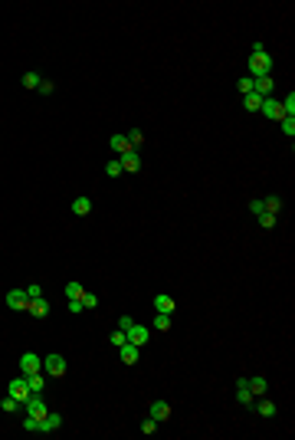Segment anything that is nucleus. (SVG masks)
Returning a JSON list of instances; mask_svg holds the SVG:
<instances>
[{
    "mask_svg": "<svg viewBox=\"0 0 295 440\" xmlns=\"http://www.w3.org/2000/svg\"><path fill=\"white\" fill-rule=\"evenodd\" d=\"M131 325H135V319H131V316H122V319H118V329H122V332H128Z\"/></svg>",
    "mask_w": 295,
    "mask_h": 440,
    "instance_id": "ea45409f",
    "label": "nucleus"
},
{
    "mask_svg": "<svg viewBox=\"0 0 295 440\" xmlns=\"http://www.w3.org/2000/svg\"><path fill=\"white\" fill-rule=\"evenodd\" d=\"M259 106H263V99H259L256 92H249V95H243V109L246 112H259Z\"/></svg>",
    "mask_w": 295,
    "mask_h": 440,
    "instance_id": "bb28decb",
    "label": "nucleus"
},
{
    "mask_svg": "<svg viewBox=\"0 0 295 440\" xmlns=\"http://www.w3.org/2000/svg\"><path fill=\"white\" fill-rule=\"evenodd\" d=\"M279 106H282V118H295V92H289Z\"/></svg>",
    "mask_w": 295,
    "mask_h": 440,
    "instance_id": "a878e982",
    "label": "nucleus"
},
{
    "mask_svg": "<svg viewBox=\"0 0 295 440\" xmlns=\"http://www.w3.org/2000/svg\"><path fill=\"white\" fill-rule=\"evenodd\" d=\"M7 394H10V397H17L20 404H26V397H30L33 391H30V385H26V378H13L10 385H7Z\"/></svg>",
    "mask_w": 295,
    "mask_h": 440,
    "instance_id": "39448f33",
    "label": "nucleus"
},
{
    "mask_svg": "<svg viewBox=\"0 0 295 440\" xmlns=\"http://www.w3.org/2000/svg\"><path fill=\"white\" fill-rule=\"evenodd\" d=\"M259 112H263V118H272V122H282V106H279V99H263V106H259Z\"/></svg>",
    "mask_w": 295,
    "mask_h": 440,
    "instance_id": "9d476101",
    "label": "nucleus"
},
{
    "mask_svg": "<svg viewBox=\"0 0 295 440\" xmlns=\"http://www.w3.org/2000/svg\"><path fill=\"white\" fill-rule=\"evenodd\" d=\"M249 79H259V76H272V53L266 50V53H249Z\"/></svg>",
    "mask_w": 295,
    "mask_h": 440,
    "instance_id": "f257e3e1",
    "label": "nucleus"
},
{
    "mask_svg": "<svg viewBox=\"0 0 295 440\" xmlns=\"http://www.w3.org/2000/svg\"><path fill=\"white\" fill-rule=\"evenodd\" d=\"M72 214H76V217H89V214H92V197L79 194V197L72 200Z\"/></svg>",
    "mask_w": 295,
    "mask_h": 440,
    "instance_id": "dca6fc26",
    "label": "nucleus"
},
{
    "mask_svg": "<svg viewBox=\"0 0 295 440\" xmlns=\"http://www.w3.org/2000/svg\"><path fill=\"white\" fill-rule=\"evenodd\" d=\"M118 164H122V171L135 174V171H141V155H138L135 148H128V151H122V155H118Z\"/></svg>",
    "mask_w": 295,
    "mask_h": 440,
    "instance_id": "20e7f679",
    "label": "nucleus"
},
{
    "mask_svg": "<svg viewBox=\"0 0 295 440\" xmlns=\"http://www.w3.org/2000/svg\"><path fill=\"white\" fill-rule=\"evenodd\" d=\"M272 89H276V79H272V76H259V79H252V92H256L259 99H269Z\"/></svg>",
    "mask_w": 295,
    "mask_h": 440,
    "instance_id": "1a4fd4ad",
    "label": "nucleus"
},
{
    "mask_svg": "<svg viewBox=\"0 0 295 440\" xmlns=\"http://www.w3.org/2000/svg\"><path fill=\"white\" fill-rule=\"evenodd\" d=\"M263 211H269V214H276V217H279V211H282V197H276V194L263 197Z\"/></svg>",
    "mask_w": 295,
    "mask_h": 440,
    "instance_id": "4be33fe9",
    "label": "nucleus"
},
{
    "mask_svg": "<svg viewBox=\"0 0 295 440\" xmlns=\"http://www.w3.org/2000/svg\"><path fill=\"white\" fill-rule=\"evenodd\" d=\"M36 424H40V421H36V417H30V414H26V417H23V430H33V434H36Z\"/></svg>",
    "mask_w": 295,
    "mask_h": 440,
    "instance_id": "a19ab883",
    "label": "nucleus"
},
{
    "mask_svg": "<svg viewBox=\"0 0 295 440\" xmlns=\"http://www.w3.org/2000/svg\"><path fill=\"white\" fill-rule=\"evenodd\" d=\"M236 92H240V95H249V92H252V79H249V76H243V79L236 82Z\"/></svg>",
    "mask_w": 295,
    "mask_h": 440,
    "instance_id": "7c9ffc66",
    "label": "nucleus"
},
{
    "mask_svg": "<svg viewBox=\"0 0 295 440\" xmlns=\"http://www.w3.org/2000/svg\"><path fill=\"white\" fill-rule=\"evenodd\" d=\"M20 82H23V89H40L43 76H40V73H23V76H20Z\"/></svg>",
    "mask_w": 295,
    "mask_h": 440,
    "instance_id": "393cba45",
    "label": "nucleus"
},
{
    "mask_svg": "<svg viewBox=\"0 0 295 440\" xmlns=\"http://www.w3.org/2000/svg\"><path fill=\"white\" fill-rule=\"evenodd\" d=\"M276 223H279V217H276V214H269V211H263V214H259V227H263V230H272Z\"/></svg>",
    "mask_w": 295,
    "mask_h": 440,
    "instance_id": "cd10ccee",
    "label": "nucleus"
},
{
    "mask_svg": "<svg viewBox=\"0 0 295 440\" xmlns=\"http://www.w3.org/2000/svg\"><path fill=\"white\" fill-rule=\"evenodd\" d=\"M36 92H40V95H53V92H56V82H53V79H43Z\"/></svg>",
    "mask_w": 295,
    "mask_h": 440,
    "instance_id": "c9c22d12",
    "label": "nucleus"
},
{
    "mask_svg": "<svg viewBox=\"0 0 295 440\" xmlns=\"http://www.w3.org/2000/svg\"><path fill=\"white\" fill-rule=\"evenodd\" d=\"M249 211L259 217V214H263V200H259V197H256V200H249Z\"/></svg>",
    "mask_w": 295,
    "mask_h": 440,
    "instance_id": "79ce46f5",
    "label": "nucleus"
},
{
    "mask_svg": "<svg viewBox=\"0 0 295 440\" xmlns=\"http://www.w3.org/2000/svg\"><path fill=\"white\" fill-rule=\"evenodd\" d=\"M69 371V361L66 358H62V355H46V358H43V375H46V378H62V375H66Z\"/></svg>",
    "mask_w": 295,
    "mask_h": 440,
    "instance_id": "f03ea898",
    "label": "nucleus"
},
{
    "mask_svg": "<svg viewBox=\"0 0 295 440\" xmlns=\"http://www.w3.org/2000/svg\"><path fill=\"white\" fill-rule=\"evenodd\" d=\"M82 309H86V306H82V299H69V312H72V316H79Z\"/></svg>",
    "mask_w": 295,
    "mask_h": 440,
    "instance_id": "58836bf2",
    "label": "nucleus"
},
{
    "mask_svg": "<svg viewBox=\"0 0 295 440\" xmlns=\"http://www.w3.org/2000/svg\"><path fill=\"white\" fill-rule=\"evenodd\" d=\"M82 292H86V289H82L79 283H66V296L69 299H82Z\"/></svg>",
    "mask_w": 295,
    "mask_h": 440,
    "instance_id": "2f4dec72",
    "label": "nucleus"
},
{
    "mask_svg": "<svg viewBox=\"0 0 295 440\" xmlns=\"http://www.w3.org/2000/svg\"><path fill=\"white\" fill-rule=\"evenodd\" d=\"M26 296H30V299H40V296H43V286H40V283H30V286H26Z\"/></svg>",
    "mask_w": 295,
    "mask_h": 440,
    "instance_id": "4c0bfd02",
    "label": "nucleus"
},
{
    "mask_svg": "<svg viewBox=\"0 0 295 440\" xmlns=\"http://www.w3.org/2000/svg\"><path fill=\"white\" fill-rule=\"evenodd\" d=\"M108 148L115 151V155H122V151H128V138H125V135H112L108 138Z\"/></svg>",
    "mask_w": 295,
    "mask_h": 440,
    "instance_id": "5701e85b",
    "label": "nucleus"
},
{
    "mask_svg": "<svg viewBox=\"0 0 295 440\" xmlns=\"http://www.w3.org/2000/svg\"><path fill=\"white\" fill-rule=\"evenodd\" d=\"M125 138H128V148H135V151H138V148L144 145V131H141V128H131V131H128Z\"/></svg>",
    "mask_w": 295,
    "mask_h": 440,
    "instance_id": "b1692460",
    "label": "nucleus"
},
{
    "mask_svg": "<svg viewBox=\"0 0 295 440\" xmlns=\"http://www.w3.org/2000/svg\"><path fill=\"white\" fill-rule=\"evenodd\" d=\"M249 408L256 411L259 417H276V414H279V408H276V404H272V401H269V397H266V394H263V397H256V401H252Z\"/></svg>",
    "mask_w": 295,
    "mask_h": 440,
    "instance_id": "f8f14e48",
    "label": "nucleus"
},
{
    "mask_svg": "<svg viewBox=\"0 0 295 440\" xmlns=\"http://www.w3.org/2000/svg\"><path fill=\"white\" fill-rule=\"evenodd\" d=\"M26 312H30L33 319H46L49 316V299H30V306H26Z\"/></svg>",
    "mask_w": 295,
    "mask_h": 440,
    "instance_id": "ddd939ff",
    "label": "nucleus"
},
{
    "mask_svg": "<svg viewBox=\"0 0 295 440\" xmlns=\"http://www.w3.org/2000/svg\"><path fill=\"white\" fill-rule=\"evenodd\" d=\"M7 306H10L13 312H26V306H30L26 289H10V292H7Z\"/></svg>",
    "mask_w": 295,
    "mask_h": 440,
    "instance_id": "0eeeda50",
    "label": "nucleus"
},
{
    "mask_svg": "<svg viewBox=\"0 0 295 440\" xmlns=\"http://www.w3.org/2000/svg\"><path fill=\"white\" fill-rule=\"evenodd\" d=\"M82 306H86V309H95V306H98V296H95V292H82Z\"/></svg>",
    "mask_w": 295,
    "mask_h": 440,
    "instance_id": "e433bc0d",
    "label": "nucleus"
},
{
    "mask_svg": "<svg viewBox=\"0 0 295 440\" xmlns=\"http://www.w3.org/2000/svg\"><path fill=\"white\" fill-rule=\"evenodd\" d=\"M279 125H282V135L285 138H295V118H282Z\"/></svg>",
    "mask_w": 295,
    "mask_h": 440,
    "instance_id": "72a5a7b5",
    "label": "nucleus"
},
{
    "mask_svg": "<svg viewBox=\"0 0 295 440\" xmlns=\"http://www.w3.org/2000/svg\"><path fill=\"white\" fill-rule=\"evenodd\" d=\"M174 325V316H167V312H154V329L158 332H167Z\"/></svg>",
    "mask_w": 295,
    "mask_h": 440,
    "instance_id": "412c9836",
    "label": "nucleus"
},
{
    "mask_svg": "<svg viewBox=\"0 0 295 440\" xmlns=\"http://www.w3.org/2000/svg\"><path fill=\"white\" fill-rule=\"evenodd\" d=\"M0 408H4V411H7V414H13V411H17V408H20V401H17V397H10V394H7V397H4V401H0Z\"/></svg>",
    "mask_w": 295,
    "mask_h": 440,
    "instance_id": "f704fd0d",
    "label": "nucleus"
},
{
    "mask_svg": "<svg viewBox=\"0 0 295 440\" xmlns=\"http://www.w3.org/2000/svg\"><path fill=\"white\" fill-rule=\"evenodd\" d=\"M118 355H122V361H125V365H138V358H141L138 345H131V342H125V345L118 348Z\"/></svg>",
    "mask_w": 295,
    "mask_h": 440,
    "instance_id": "f3484780",
    "label": "nucleus"
},
{
    "mask_svg": "<svg viewBox=\"0 0 295 440\" xmlns=\"http://www.w3.org/2000/svg\"><path fill=\"white\" fill-rule=\"evenodd\" d=\"M26 378V385H30L33 394H43V388H46V375L43 371H33V375H23Z\"/></svg>",
    "mask_w": 295,
    "mask_h": 440,
    "instance_id": "6ab92c4d",
    "label": "nucleus"
},
{
    "mask_svg": "<svg viewBox=\"0 0 295 440\" xmlns=\"http://www.w3.org/2000/svg\"><path fill=\"white\" fill-rule=\"evenodd\" d=\"M148 417H154V421H167V417H171V404H167V401H154L151 404V408H148Z\"/></svg>",
    "mask_w": 295,
    "mask_h": 440,
    "instance_id": "4468645a",
    "label": "nucleus"
},
{
    "mask_svg": "<svg viewBox=\"0 0 295 440\" xmlns=\"http://www.w3.org/2000/svg\"><path fill=\"white\" fill-rule=\"evenodd\" d=\"M59 427H62V414L49 411L46 417H40V424H36V434H53V430H59Z\"/></svg>",
    "mask_w": 295,
    "mask_h": 440,
    "instance_id": "6e6552de",
    "label": "nucleus"
},
{
    "mask_svg": "<svg viewBox=\"0 0 295 440\" xmlns=\"http://www.w3.org/2000/svg\"><path fill=\"white\" fill-rule=\"evenodd\" d=\"M249 381V391H252V397H263L266 391H269V381L266 378H246Z\"/></svg>",
    "mask_w": 295,
    "mask_h": 440,
    "instance_id": "aec40b11",
    "label": "nucleus"
},
{
    "mask_svg": "<svg viewBox=\"0 0 295 440\" xmlns=\"http://www.w3.org/2000/svg\"><path fill=\"white\" fill-rule=\"evenodd\" d=\"M236 401L246 404V408H249V404L256 401V397H252V391H249V381H246V378H236Z\"/></svg>",
    "mask_w": 295,
    "mask_h": 440,
    "instance_id": "2eb2a0df",
    "label": "nucleus"
},
{
    "mask_svg": "<svg viewBox=\"0 0 295 440\" xmlns=\"http://www.w3.org/2000/svg\"><path fill=\"white\" fill-rule=\"evenodd\" d=\"M105 174H108V178H118V174H122V164H118V158L105 161Z\"/></svg>",
    "mask_w": 295,
    "mask_h": 440,
    "instance_id": "c756f323",
    "label": "nucleus"
},
{
    "mask_svg": "<svg viewBox=\"0 0 295 440\" xmlns=\"http://www.w3.org/2000/svg\"><path fill=\"white\" fill-rule=\"evenodd\" d=\"M108 342H112V345H115V348H122V345H125V342H128V332H122V329H115V332H112V335H108Z\"/></svg>",
    "mask_w": 295,
    "mask_h": 440,
    "instance_id": "c85d7f7f",
    "label": "nucleus"
},
{
    "mask_svg": "<svg viewBox=\"0 0 295 440\" xmlns=\"http://www.w3.org/2000/svg\"><path fill=\"white\" fill-rule=\"evenodd\" d=\"M154 430H158V421H154V417H144V421H141V434H144V437H151Z\"/></svg>",
    "mask_w": 295,
    "mask_h": 440,
    "instance_id": "473e14b6",
    "label": "nucleus"
},
{
    "mask_svg": "<svg viewBox=\"0 0 295 440\" xmlns=\"http://www.w3.org/2000/svg\"><path fill=\"white\" fill-rule=\"evenodd\" d=\"M154 312H167V316H174V299L167 296V292H158V296H154Z\"/></svg>",
    "mask_w": 295,
    "mask_h": 440,
    "instance_id": "a211bd4d",
    "label": "nucleus"
},
{
    "mask_svg": "<svg viewBox=\"0 0 295 440\" xmlns=\"http://www.w3.org/2000/svg\"><path fill=\"white\" fill-rule=\"evenodd\" d=\"M128 342H131V345H138V348H144L148 345V342H151V329H144V325H131V329H128Z\"/></svg>",
    "mask_w": 295,
    "mask_h": 440,
    "instance_id": "9b49d317",
    "label": "nucleus"
},
{
    "mask_svg": "<svg viewBox=\"0 0 295 440\" xmlns=\"http://www.w3.org/2000/svg\"><path fill=\"white\" fill-rule=\"evenodd\" d=\"M20 371H23V375L43 371V358H40L36 352H23V355H20Z\"/></svg>",
    "mask_w": 295,
    "mask_h": 440,
    "instance_id": "423d86ee",
    "label": "nucleus"
},
{
    "mask_svg": "<svg viewBox=\"0 0 295 440\" xmlns=\"http://www.w3.org/2000/svg\"><path fill=\"white\" fill-rule=\"evenodd\" d=\"M23 408H26V414H30V417H36V421L49 414V404H46V397H43V394H30Z\"/></svg>",
    "mask_w": 295,
    "mask_h": 440,
    "instance_id": "7ed1b4c3",
    "label": "nucleus"
}]
</instances>
